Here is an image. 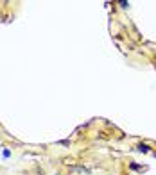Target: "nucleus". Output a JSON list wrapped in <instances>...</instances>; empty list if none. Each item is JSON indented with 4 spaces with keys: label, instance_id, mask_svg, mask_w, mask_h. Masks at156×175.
Here are the masks:
<instances>
[{
    "label": "nucleus",
    "instance_id": "f257e3e1",
    "mask_svg": "<svg viewBox=\"0 0 156 175\" xmlns=\"http://www.w3.org/2000/svg\"><path fill=\"white\" fill-rule=\"evenodd\" d=\"M138 150H140V152H149V146L144 145V143H140V145H138Z\"/></svg>",
    "mask_w": 156,
    "mask_h": 175
},
{
    "label": "nucleus",
    "instance_id": "f03ea898",
    "mask_svg": "<svg viewBox=\"0 0 156 175\" xmlns=\"http://www.w3.org/2000/svg\"><path fill=\"white\" fill-rule=\"evenodd\" d=\"M129 168H131V170H138V168H140V166H138L136 163H131V164H129Z\"/></svg>",
    "mask_w": 156,
    "mask_h": 175
},
{
    "label": "nucleus",
    "instance_id": "7ed1b4c3",
    "mask_svg": "<svg viewBox=\"0 0 156 175\" xmlns=\"http://www.w3.org/2000/svg\"><path fill=\"white\" fill-rule=\"evenodd\" d=\"M9 155H11V152H9V150H7V148H6V150H4V157H6V159H7Z\"/></svg>",
    "mask_w": 156,
    "mask_h": 175
}]
</instances>
